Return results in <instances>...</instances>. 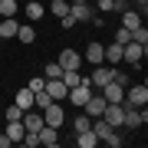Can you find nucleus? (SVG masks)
I'll return each mask as SVG.
<instances>
[{
    "mask_svg": "<svg viewBox=\"0 0 148 148\" xmlns=\"http://www.w3.org/2000/svg\"><path fill=\"white\" fill-rule=\"evenodd\" d=\"M27 86H30V89H33V92H40V89H43V86H46V79H43V76H33V79H30Z\"/></svg>",
    "mask_w": 148,
    "mask_h": 148,
    "instance_id": "33",
    "label": "nucleus"
},
{
    "mask_svg": "<svg viewBox=\"0 0 148 148\" xmlns=\"http://www.w3.org/2000/svg\"><path fill=\"white\" fill-rule=\"evenodd\" d=\"M132 43H142V46H148V30H145V27L132 30Z\"/></svg>",
    "mask_w": 148,
    "mask_h": 148,
    "instance_id": "29",
    "label": "nucleus"
},
{
    "mask_svg": "<svg viewBox=\"0 0 148 148\" xmlns=\"http://www.w3.org/2000/svg\"><path fill=\"white\" fill-rule=\"evenodd\" d=\"M122 106H135V109L148 106V86H125V99H122Z\"/></svg>",
    "mask_w": 148,
    "mask_h": 148,
    "instance_id": "2",
    "label": "nucleus"
},
{
    "mask_svg": "<svg viewBox=\"0 0 148 148\" xmlns=\"http://www.w3.org/2000/svg\"><path fill=\"white\" fill-rule=\"evenodd\" d=\"M69 16H73L76 23H86V20L95 16V10H92L89 3H69Z\"/></svg>",
    "mask_w": 148,
    "mask_h": 148,
    "instance_id": "9",
    "label": "nucleus"
},
{
    "mask_svg": "<svg viewBox=\"0 0 148 148\" xmlns=\"http://www.w3.org/2000/svg\"><path fill=\"white\" fill-rule=\"evenodd\" d=\"M69 3H89V0H69Z\"/></svg>",
    "mask_w": 148,
    "mask_h": 148,
    "instance_id": "36",
    "label": "nucleus"
},
{
    "mask_svg": "<svg viewBox=\"0 0 148 148\" xmlns=\"http://www.w3.org/2000/svg\"><path fill=\"white\" fill-rule=\"evenodd\" d=\"M13 142H10V138H7V135H0V148H10Z\"/></svg>",
    "mask_w": 148,
    "mask_h": 148,
    "instance_id": "35",
    "label": "nucleus"
},
{
    "mask_svg": "<svg viewBox=\"0 0 148 148\" xmlns=\"http://www.w3.org/2000/svg\"><path fill=\"white\" fill-rule=\"evenodd\" d=\"M49 13L53 16H66L69 13V0H53V3H49Z\"/></svg>",
    "mask_w": 148,
    "mask_h": 148,
    "instance_id": "25",
    "label": "nucleus"
},
{
    "mask_svg": "<svg viewBox=\"0 0 148 148\" xmlns=\"http://www.w3.org/2000/svg\"><path fill=\"white\" fill-rule=\"evenodd\" d=\"M16 40H20V43H33V40H36V30H33V23H20V30H16Z\"/></svg>",
    "mask_w": 148,
    "mask_h": 148,
    "instance_id": "22",
    "label": "nucleus"
},
{
    "mask_svg": "<svg viewBox=\"0 0 148 148\" xmlns=\"http://www.w3.org/2000/svg\"><path fill=\"white\" fill-rule=\"evenodd\" d=\"M102 95H106V102H122L125 99V89L115 82H109V86H102Z\"/></svg>",
    "mask_w": 148,
    "mask_h": 148,
    "instance_id": "16",
    "label": "nucleus"
},
{
    "mask_svg": "<svg viewBox=\"0 0 148 148\" xmlns=\"http://www.w3.org/2000/svg\"><path fill=\"white\" fill-rule=\"evenodd\" d=\"M16 30H20V23H16V16H3V20H0V36H3V40L16 36Z\"/></svg>",
    "mask_w": 148,
    "mask_h": 148,
    "instance_id": "15",
    "label": "nucleus"
},
{
    "mask_svg": "<svg viewBox=\"0 0 148 148\" xmlns=\"http://www.w3.org/2000/svg\"><path fill=\"white\" fill-rule=\"evenodd\" d=\"M59 20H63V27H66V30H73V27H76V20H73L69 13H66V16H59Z\"/></svg>",
    "mask_w": 148,
    "mask_h": 148,
    "instance_id": "34",
    "label": "nucleus"
},
{
    "mask_svg": "<svg viewBox=\"0 0 148 148\" xmlns=\"http://www.w3.org/2000/svg\"><path fill=\"white\" fill-rule=\"evenodd\" d=\"M23 112H27V109H20V106L13 102V106L7 109V122H20V119H23Z\"/></svg>",
    "mask_w": 148,
    "mask_h": 148,
    "instance_id": "28",
    "label": "nucleus"
},
{
    "mask_svg": "<svg viewBox=\"0 0 148 148\" xmlns=\"http://www.w3.org/2000/svg\"><path fill=\"white\" fill-rule=\"evenodd\" d=\"M16 10H20L16 0H0V16H16Z\"/></svg>",
    "mask_w": 148,
    "mask_h": 148,
    "instance_id": "24",
    "label": "nucleus"
},
{
    "mask_svg": "<svg viewBox=\"0 0 148 148\" xmlns=\"http://www.w3.org/2000/svg\"><path fill=\"white\" fill-rule=\"evenodd\" d=\"M23 135H27L23 122H7V138H10V142H23Z\"/></svg>",
    "mask_w": 148,
    "mask_h": 148,
    "instance_id": "20",
    "label": "nucleus"
},
{
    "mask_svg": "<svg viewBox=\"0 0 148 148\" xmlns=\"http://www.w3.org/2000/svg\"><path fill=\"white\" fill-rule=\"evenodd\" d=\"M106 145H112V148H122V145H125V138H122L119 132H112V135L106 138Z\"/></svg>",
    "mask_w": 148,
    "mask_h": 148,
    "instance_id": "32",
    "label": "nucleus"
},
{
    "mask_svg": "<svg viewBox=\"0 0 148 148\" xmlns=\"http://www.w3.org/2000/svg\"><path fill=\"white\" fill-rule=\"evenodd\" d=\"M46 92H49V95H53V99H56V102H63L69 89H66V86H63V79H46Z\"/></svg>",
    "mask_w": 148,
    "mask_h": 148,
    "instance_id": "14",
    "label": "nucleus"
},
{
    "mask_svg": "<svg viewBox=\"0 0 148 148\" xmlns=\"http://www.w3.org/2000/svg\"><path fill=\"white\" fill-rule=\"evenodd\" d=\"M23 10H27V16H30V20H40V16L46 13V7H43V3H36V0H30Z\"/></svg>",
    "mask_w": 148,
    "mask_h": 148,
    "instance_id": "23",
    "label": "nucleus"
},
{
    "mask_svg": "<svg viewBox=\"0 0 148 148\" xmlns=\"http://www.w3.org/2000/svg\"><path fill=\"white\" fill-rule=\"evenodd\" d=\"M145 122H148V112H145V106H142V109H135V106H125V122H122L125 128H142Z\"/></svg>",
    "mask_w": 148,
    "mask_h": 148,
    "instance_id": "5",
    "label": "nucleus"
},
{
    "mask_svg": "<svg viewBox=\"0 0 148 148\" xmlns=\"http://www.w3.org/2000/svg\"><path fill=\"white\" fill-rule=\"evenodd\" d=\"M89 95H92V82H89V76H82V82L79 86H73V89L66 92V99L73 102V106H86V102H89Z\"/></svg>",
    "mask_w": 148,
    "mask_h": 148,
    "instance_id": "1",
    "label": "nucleus"
},
{
    "mask_svg": "<svg viewBox=\"0 0 148 148\" xmlns=\"http://www.w3.org/2000/svg\"><path fill=\"white\" fill-rule=\"evenodd\" d=\"M102 119H106L112 128H122V122H125V106H122V102H109L106 112H102Z\"/></svg>",
    "mask_w": 148,
    "mask_h": 148,
    "instance_id": "4",
    "label": "nucleus"
},
{
    "mask_svg": "<svg viewBox=\"0 0 148 148\" xmlns=\"http://www.w3.org/2000/svg\"><path fill=\"white\" fill-rule=\"evenodd\" d=\"M112 82L125 89V86H128V73H122V69H112Z\"/></svg>",
    "mask_w": 148,
    "mask_h": 148,
    "instance_id": "30",
    "label": "nucleus"
},
{
    "mask_svg": "<svg viewBox=\"0 0 148 148\" xmlns=\"http://www.w3.org/2000/svg\"><path fill=\"white\" fill-rule=\"evenodd\" d=\"M106 106H109V102H106V95H102V92L95 95V92H92V95H89V102H86L82 109H86V115H89V119H99L102 112H106Z\"/></svg>",
    "mask_w": 148,
    "mask_h": 148,
    "instance_id": "7",
    "label": "nucleus"
},
{
    "mask_svg": "<svg viewBox=\"0 0 148 148\" xmlns=\"http://www.w3.org/2000/svg\"><path fill=\"white\" fill-rule=\"evenodd\" d=\"M36 138H40V145H46V148H56V145H59V128H49V125H43L40 132H36Z\"/></svg>",
    "mask_w": 148,
    "mask_h": 148,
    "instance_id": "10",
    "label": "nucleus"
},
{
    "mask_svg": "<svg viewBox=\"0 0 148 148\" xmlns=\"http://www.w3.org/2000/svg\"><path fill=\"white\" fill-rule=\"evenodd\" d=\"M63 102H53V106H46L43 109V125H49V128H59L63 132Z\"/></svg>",
    "mask_w": 148,
    "mask_h": 148,
    "instance_id": "3",
    "label": "nucleus"
},
{
    "mask_svg": "<svg viewBox=\"0 0 148 148\" xmlns=\"http://www.w3.org/2000/svg\"><path fill=\"white\" fill-rule=\"evenodd\" d=\"M122 27H125V30H138V27H142V13L125 7V10H122Z\"/></svg>",
    "mask_w": 148,
    "mask_h": 148,
    "instance_id": "12",
    "label": "nucleus"
},
{
    "mask_svg": "<svg viewBox=\"0 0 148 148\" xmlns=\"http://www.w3.org/2000/svg\"><path fill=\"white\" fill-rule=\"evenodd\" d=\"M115 43H119V46L132 43V30H125V27H122V30H115Z\"/></svg>",
    "mask_w": 148,
    "mask_h": 148,
    "instance_id": "31",
    "label": "nucleus"
},
{
    "mask_svg": "<svg viewBox=\"0 0 148 148\" xmlns=\"http://www.w3.org/2000/svg\"><path fill=\"white\" fill-rule=\"evenodd\" d=\"M122 59H128L132 66H142V59H145V46H142V43H125V46H122Z\"/></svg>",
    "mask_w": 148,
    "mask_h": 148,
    "instance_id": "6",
    "label": "nucleus"
},
{
    "mask_svg": "<svg viewBox=\"0 0 148 148\" xmlns=\"http://www.w3.org/2000/svg\"><path fill=\"white\" fill-rule=\"evenodd\" d=\"M135 3H138V7H145V3H148V0H135Z\"/></svg>",
    "mask_w": 148,
    "mask_h": 148,
    "instance_id": "37",
    "label": "nucleus"
},
{
    "mask_svg": "<svg viewBox=\"0 0 148 148\" xmlns=\"http://www.w3.org/2000/svg\"><path fill=\"white\" fill-rule=\"evenodd\" d=\"M59 66H63V69H79L82 66V56L76 53V49H63V53H59Z\"/></svg>",
    "mask_w": 148,
    "mask_h": 148,
    "instance_id": "11",
    "label": "nucleus"
},
{
    "mask_svg": "<svg viewBox=\"0 0 148 148\" xmlns=\"http://www.w3.org/2000/svg\"><path fill=\"white\" fill-rule=\"evenodd\" d=\"M76 145H79V148H95V145H99V138H95L92 128H89V132H76Z\"/></svg>",
    "mask_w": 148,
    "mask_h": 148,
    "instance_id": "19",
    "label": "nucleus"
},
{
    "mask_svg": "<svg viewBox=\"0 0 148 148\" xmlns=\"http://www.w3.org/2000/svg\"><path fill=\"white\" fill-rule=\"evenodd\" d=\"M0 20H3V16H0Z\"/></svg>",
    "mask_w": 148,
    "mask_h": 148,
    "instance_id": "38",
    "label": "nucleus"
},
{
    "mask_svg": "<svg viewBox=\"0 0 148 148\" xmlns=\"http://www.w3.org/2000/svg\"><path fill=\"white\" fill-rule=\"evenodd\" d=\"M102 59H106V63H112V66H115L119 59H122V46H119V43H109V46L102 49Z\"/></svg>",
    "mask_w": 148,
    "mask_h": 148,
    "instance_id": "21",
    "label": "nucleus"
},
{
    "mask_svg": "<svg viewBox=\"0 0 148 148\" xmlns=\"http://www.w3.org/2000/svg\"><path fill=\"white\" fill-rule=\"evenodd\" d=\"M89 82L95 86V89H102V86H109V82H112V69H109L106 63H99V66L92 69V76H89Z\"/></svg>",
    "mask_w": 148,
    "mask_h": 148,
    "instance_id": "8",
    "label": "nucleus"
},
{
    "mask_svg": "<svg viewBox=\"0 0 148 148\" xmlns=\"http://www.w3.org/2000/svg\"><path fill=\"white\" fill-rule=\"evenodd\" d=\"M59 76H63V66L59 63H49L46 69H43V79H59Z\"/></svg>",
    "mask_w": 148,
    "mask_h": 148,
    "instance_id": "27",
    "label": "nucleus"
},
{
    "mask_svg": "<svg viewBox=\"0 0 148 148\" xmlns=\"http://www.w3.org/2000/svg\"><path fill=\"white\" fill-rule=\"evenodd\" d=\"M92 132H95V138H99V142H106V138H109L112 132H115V128H112L109 122H106V119L99 115V119H92Z\"/></svg>",
    "mask_w": 148,
    "mask_h": 148,
    "instance_id": "13",
    "label": "nucleus"
},
{
    "mask_svg": "<svg viewBox=\"0 0 148 148\" xmlns=\"http://www.w3.org/2000/svg\"><path fill=\"white\" fill-rule=\"evenodd\" d=\"M102 43H89V46H86V59H89L92 66H99V63H106V59H102Z\"/></svg>",
    "mask_w": 148,
    "mask_h": 148,
    "instance_id": "17",
    "label": "nucleus"
},
{
    "mask_svg": "<svg viewBox=\"0 0 148 148\" xmlns=\"http://www.w3.org/2000/svg\"><path fill=\"white\" fill-rule=\"evenodd\" d=\"M16 106H20V109H33V89H30V86H23V89H16Z\"/></svg>",
    "mask_w": 148,
    "mask_h": 148,
    "instance_id": "18",
    "label": "nucleus"
},
{
    "mask_svg": "<svg viewBox=\"0 0 148 148\" xmlns=\"http://www.w3.org/2000/svg\"><path fill=\"white\" fill-rule=\"evenodd\" d=\"M73 128H76V132H89V128H92V119H89V115H86V112H82V115H76Z\"/></svg>",
    "mask_w": 148,
    "mask_h": 148,
    "instance_id": "26",
    "label": "nucleus"
}]
</instances>
